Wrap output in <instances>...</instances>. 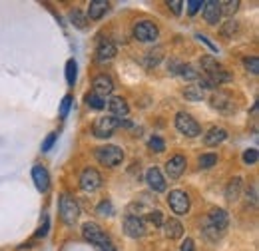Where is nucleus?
<instances>
[{
    "label": "nucleus",
    "instance_id": "9d476101",
    "mask_svg": "<svg viewBox=\"0 0 259 251\" xmlns=\"http://www.w3.org/2000/svg\"><path fill=\"white\" fill-rule=\"evenodd\" d=\"M80 186H82V189L92 193V191L100 189V186H102V176L98 174V170H94V168H86L82 172V176H80Z\"/></svg>",
    "mask_w": 259,
    "mask_h": 251
},
{
    "label": "nucleus",
    "instance_id": "c756f323",
    "mask_svg": "<svg viewBox=\"0 0 259 251\" xmlns=\"http://www.w3.org/2000/svg\"><path fill=\"white\" fill-rule=\"evenodd\" d=\"M243 66L249 70V74H253V76H257L259 74V58H255V56L245 58V60H243Z\"/></svg>",
    "mask_w": 259,
    "mask_h": 251
},
{
    "label": "nucleus",
    "instance_id": "dca6fc26",
    "mask_svg": "<svg viewBox=\"0 0 259 251\" xmlns=\"http://www.w3.org/2000/svg\"><path fill=\"white\" fill-rule=\"evenodd\" d=\"M146 182H148V186L154 189V191H165V180H163L160 168H156V165L148 170V174H146Z\"/></svg>",
    "mask_w": 259,
    "mask_h": 251
},
{
    "label": "nucleus",
    "instance_id": "f3484780",
    "mask_svg": "<svg viewBox=\"0 0 259 251\" xmlns=\"http://www.w3.org/2000/svg\"><path fill=\"white\" fill-rule=\"evenodd\" d=\"M32 180L36 184V188L40 191H46L50 188V176H48V170L44 165H34L32 168Z\"/></svg>",
    "mask_w": 259,
    "mask_h": 251
},
{
    "label": "nucleus",
    "instance_id": "c03bdc74",
    "mask_svg": "<svg viewBox=\"0 0 259 251\" xmlns=\"http://www.w3.org/2000/svg\"><path fill=\"white\" fill-rule=\"evenodd\" d=\"M167 6L174 10V14H182V2H176V0H171V2H167Z\"/></svg>",
    "mask_w": 259,
    "mask_h": 251
},
{
    "label": "nucleus",
    "instance_id": "a19ab883",
    "mask_svg": "<svg viewBox=\"0 0 259 251\" xmlns=\"http://www.w3.org/2000/svg\"><path fill=\"white\" fill-rule=\"evenodd\" d=\"M54 142H56V134H50V136L46 138V142L42 144V152H48V150L54 146Z\"/></svg>",
    "mask_w": 259,
    "mask_h": 251
},
{
    "label": "nucleus",
    "instance_id": "7c9ffc66",
    "mask_svg": "<svg viewBox=\"0 0 259 251\" xmlns=\"http://www.w3.org/2000/svg\"><path fill=\"white\" fill-rule=\"evenodd\" d=\"M180 76H182V78H186V80H195V78H199V74L195 72V68L194 66H190V64H184V68H182Z\"/></svg>",
    "mask_w": 259,
    "mask_h": 251
},
{
    "label": "nucleus",
    "instance_id": "20e7f679",
    "mask_svg": "<svg viewBox=\"0 0 259 251\" xmlns=\"http://www.w3.org/2000/svg\"><path fill=\"white\" fill-rule=\"evenodd\" d=\"M176 128L180 134H184L186 138H197L201 134V128L195 122L194 116H190L188 112H180L176 116Z\"/></svg>",
    "mask_w": 259,
    "mask_h": 251
},
{
    "label": "nucleus",
    "instance_id": "c9c22d12",
    "mask_svg": "<svg viewBox=\"0 0 259 251\" xmlns=\"http://www.w3.org/2000/svg\"><path fill=\"white\" fill-rule=\"evenodd\" d=\"M150 148L154 150V152H158V154H162L163 150H165V144H163L162 138H158V136H154L152 140H150Z\"/></svg>",
    "mask_w": 259,
    "mask_h": 251
},
{
    "label": "nucleus",
    "instance_id": "39448f33",
    "mask_svg": "<svg viewBox=\"0 0 259 251\" xmlns=\"http://www.w3.org/2000/svg\"><path fill=\"white\" fill-rule=\"evenodd\" d=\"M134 36L140 40V42H156L158 36H160V30L156 26V22L152 20H140L136 26H134Z\"/></svg>",
    "mask_w": 259,
    "mask_h": 251
},
{
    "label": "nucleus",
    "instance_id": "37998d69",
    "mask_svg": "<svg viewBox=\"0 0 259 251\" xmlns=\"http://www.w3.org/2000/svg\"><path fill=\"white\" fill-rule=\"evenodd\" d=\"M195 38H197V40H201V42H203V44H205V46H209V48H211V50H213V52H218V46H215V44H213V42H211V40H209V38H205V36H201V34H197V36H195Z\"/></svg>",
    "mask_w": 259,
    "mask_h": 251
},
{
    "label": "nucleus",
    "instance_id": "58836bf2",
    "mask_svg": "<svg viewBox=\"0 0 259 251\" xmlns=\"http://www.w3.org/2000/svg\"><path fill=\"white\" fill-rule=\"evenodd\" d=\"M243 161L249 165V163H255L257 161V150L255 148H251V150H247L245 154H243Z\"/></svg>",
    "mask_w": 259,
    "mask_h": 251
},
{
    "label": "nucleus",
    "instance_id": "393cba45",
    "mask_svg": "<svg viewBox=\"0 0 259 251\" xmlns=\"http://www.w3.org/2000/svg\"><path fill=\"white\" fill-rule=\"evenodd\" d=\"M184 98L186 100H192V102H201L203 100V90H199L197 86H188L184 90Z\"/></svg>",
    "mask_w": 259,
    "mask_h": 251
},
{
    "label": "nucleus",
    "instance_id": "1a4fd4ad",
    "mask_svg": "<svg viewBox=\"0 0 259 251\" xmlns=\"http://www.w3.org/2000/svg\"><path fill=\"white\" fill-rule=\"evenodd\" d=\"M186 168H188V159H186V156H182V154L169 157V159L165 161V174H167L171 180L182 178V174L186 172Z\"/></svg>",
    "mask_w": 259,
    "mask_h": 251
},
{
    "label": "nucleus",
    "instance_id": "c85d7f7f",
    "mask_svg": "<svg viewBox=\"0 0 259 251\" xmlns=\"http://www.w3.org/2000/svg\"><path fill=\"white\" fill-rule=\"evenodd\" d=\"M86 104H88V106H92L94 110H102V108L106 106V104H104V98H100V96H96L94 92H92V94L86 96Z\"/></svg>",
    "mask_w": 259,
    "mask_h": 251
},
{
    "label": "nucleus",
    "instance_id": "a211bd4d",
    "mask_svg": "<svg viewBox=\"0 0 259 251\" xmlns=\"http://www.w3.org/2000/svg\"><path fill=\"white\" fill-rule=\"evenodd\" d=\"M108 108H110V112L114 114V118H116V120H118V118L128 116V112H130L128 102H126L124 98H120V96L112 98V100H110V104H108Z\"/></svg>",
    "mask_w": 259,
    "mask_h": 251
},
{
    "label": "nucleus",
    "instance_id": "cd10ccee",
    "mask_svg": "<svg viewBox=\"0 0 259 251\" xmlns=\"http://www.w3.org/2000/svg\"><path fill=\"white\" fill-rule=\"evenodd\" d=\"M203 235H205L207 239H211V241H218L220 235H222V231H218L213 225H209V223L205 221V223H203Z\"/></svg>",
    "mask_w": 259,
    "mask_h": 251
},
{
    "label": "nucleus",
    "instance_id": "a878e982",
    "mask_svg": "<svg viewBox=\"0 0 259 251\" xmlns=\"http://www.w3.org/2000/svg\"><path fill=\"white\" fill-rule=\"evenodd\" d=\"M146 218H148V221H150L154 227L163 225V214L160 212V210H150V212L146 214Z\"/></svg>",
    "mask_w": 259,
    "mask_h": 251
},
{
    "label": "nucleus",
    "instance_id": "4be33fe9",
    "mask_svg": "<svg viewBox=\"0 0 259 251\" xmlns=\"http://www.w3.org/2000/svg\"><path fill=\"white\" fill-rule=\"evenodd\" d=\"M241 189H243V180L241 178H233L229 184H227V189H226V199L227 201H237L239 199V193H241Z\"/></svg>",
    "mask_w": 259,
    "mask_h": 251
},
{
    "label": "nucleus",
    "instance_id": "412c9836",
    "mask_svg": "<svg viewBox=\"0 0 259 251\" xmlns=\"http://www.w3.org/2000/svg\"><path fill=\"white\" fill-rule=\"evenodd\" d=\"M226 138H227V132L224 128H211V130L205 134L203 144H205V146H218V144L226 142Z\"/></svg>",
    "mask_w": 259,
    "mask_h": 251
},
{
    "label": "nucleus",
    "instance_id": "f8f14e48",
    "mask_svg": "<svg viewBox=\"0 0 259 251\" xmlns=\"http://www.w3.org/2000/svg\"><path fill=\"white\" fill-rule=\"evenodd\" d=\"M124 231L128 233L130 237H144L146 235V223L140 216H126Z\"/></svg>",
    "mask_w": 259,
    "mask_h": 251
},
{
    "label": "nucleus",
    "instance_id": "4468645a",
    "mask_svg": "<svg viewBox=\"0 0 259 251\" xmlns=\"http://www.w3.org/2000/svg\"><path fill=\"white\" fill-rule=\"evenodd\" d=\"M203 18L209 22V24H218L222 20V6L220 2L215 0H209V2H203Z\"/></svg>",
    "mask_w": 259,
    "mask_h": 251
},
{
    "label": "nucleus",
    "instance_id": "2eb2a0df",
    "mask_svg": "<svg viewBox=\"0 0 259 251\" xmlns=\"http://www.w3.org/2000/svg\"><path fill=\"white\" fill-rule=\"evenodd\" d=\"M112 92H114V82H112L110 76L100 74V76L94 78V94L104 98V96H110Z\"/></svg>",
    "mask_w": 259,
    "mask_h": 251
},
{
    "label": "nucleus",
    "instance_id": "5701e85b",
    "mask_svg": "<svg viewBox=\"0 0 259 251\" xmlns=\"http://www.w3.org/2000/svg\"><path fill=\"white\" fill-rule=\"evenodd\" d=\"M116 46L112 44V42H100L98 44V50H96V56L100 60H112V58H116Z\"/></svg>",
    "mask_w": 259,
    "mask_h": 251
},
{
    "label": "nucleus",
    "instance_id": "bb28decb",
    "mask_svg": "<svg viewBox=\"0 0 259 251\" xmlns=\"http://www.w3.org/2000/svg\"><path fill=\"white\" fill-rule=\"evenodd\" d=\"M76 72H78V66L74 60H68L66 62V80H68V84H74L76 82Z\"/></svg>",
    "mask_w": 259,
    "mask_h": 251
},
{
    "label": "nucleus",
    "instance_id": "2f4dec72",
    "mask_svg": "<svg viewBox=\"0 0 259 251\" xmlns=\"http://www.w3.org/2000/svg\"><path fill=\"white\" fill-rule=\"evenodd\" d=\"M163 56V52H162V48H156L154 52H150L148 54V60H146V64L152 68V66H158L160 64V58Z\"/></svg>",
    "mask_w": 259,
    "mask_h": 251
},
{
    "label": "nucleus",
    "instance_id": "f704fd0d",
    "mask_svg": "<svg viewBox=\"0 0 259 251\" xmlns=\"http://www.w3.org/2000/svg\"><path fill=\"white\" fill-rule=\"evenodd\" d=\"M98 214H100V216H112V214H114V207H112V203H110L108 199L100 201V205H98Z\"/></svg>",
    "mask_w": 259,
    "mask_h": 251
},
{
    "label": "nucleus",
    "instance_id": "ddd939ff",
    "mask_svg": "<svg viewBox=\"0 0 259 251\" xmlns=\"http://www.w3.org/2000/svg\"><path fill=\"white\" fill-rule=\"evenodd\" d=\"M207 223L213 225L218 231H224L227 227V223H229V216L222 207H211L209 214H207Z\"/></svg>",
    "mask_w": 259,
    "mask_h": 251
},
{
    "label": "nucleus",
    "instance_id": "ea45409f",
    "mask_svg": "<svg viewBox=\"0 0 259 251\" xmlns=\"http://www.w3.org/2000/svg\"><path fill=\"white\" fill-rule=\"evenodd\" d=\"M70 106H72V98H70V96H66L64 100H62V108H60V116H62V118H66V114H68Z\"/></svg>",
    "mask_w": 259,
    "mask_h": 251
},
{
    "label": "nucleus",
    "instance_id": "9b49d317",
    "mask_svg": "<svg viewBox=\"0 0 259 251\" xmlns=\"http://www.w3.org/2000/svg\"><path fill=\"white\" fill-rule=\"evenodd\" d=\"M209 104L213 106V110H218L220 114H233L235 112V104H233V100L229 98L227 94L224 92H218V94H213L209 98Z\"/></svg>",
    "mask_w": 259,
    "mask_h": 251
},
{
    "label": "nucleus",
    "instance_id": "0eeeda50",
    "mask_svg": "<svg viewBox=\"0 0 259 251\" xmlns=\"http://www.w3.org/2000/svg\"><path fill=\"white\" fill-rule=\"evenodd\" d=\"M82 233H84V239L90 241V243H94V245H102V243L110 241L108 233H106L98 223H94V221H86V223L82 225Z\"/></svg>",
    "mask_w": 259,
    "mask_h": 251
},
{
    "label": "nucleus",
    "instance_id": "72a5a7b5",
    "mask_svg": "<svg viewBox=\"0 0 259 251\" xmlns=\"http://www.w3.org/2000/svg\"><path fill=\"white\" fill-rule=\"evenodd\" d=\"M72 22H74V26H78V28H86V24H88V20L82 16L80 10H74V12H72Z\"/></svg>",
    "mask_w": 259,
    "mask_h": 251
},
{
    "label": "nucleus",
    "instance_id": "aec40b11",
    "mask_svg": "<svg viewBox=\"0 0 259 251\" xmlns=\"http://www.w3.org/2000/svg\"><path fill=\"white\" fill-rule=\"evenodd\" d=\"M108 10H110V4H108L106 0H94V2H90V6H88V16H90L92 20H100L102 16H106Z\"/></svg>",
    "mask_w": 259,
    "mask_h": 251
},
{
    "label": "nucleus",
    "instance_id": "7ed1b4c3",
    "mask_svg": "<svg viewBox=\"0 0 259 251\" xmlns=\"http://www.w3.org/2000/svg\"><path fill=\"white\" fill-rule=\"evenodd\" d=\"M96 157H98V161H100L102 165H106V168H118V165L124 161V150L118 148V146L108 144V146L98 148Z\"/></svg>",
    "mask_w": 259,
    "mask_h": 251
},
{
    "label": "nucleus",
    "instance_id": "4c0bfd02",
    "mask_svg": "<svg viewBox=\"0 0 259 251\" xmlns=\"http://www.w3.org/2000/svg\"><path fill=\"white\" fill-rule=\"evenodd\" d=\"M182 68H184V62H180L178 58H169V62H167V70H169L171 74H180V72H182Z\"/></svg>",
    "mask_w": 259,
    "mask_h": 251
},
{
    "label": "nucleus",
    "instance_id": "f257e3e1",
    "mask_svg": "<svg viewBox=\"0 0 259 251\" xmlns=\"http://www.w3.org/2000/svg\"><path fill=\"white\" fill-rule=\"evenodd\" d=\"M201 70L205 72L203 76H205V78H209V80H211L215 86H218V84L231 82V78H233V76L227 72L226 68L218 62L215 58H211V56H201Z\"/></svg>",
    "mask_w": 259,
    "mask_h": 251
},
{
    "label": "nucleus",
    "instance_id": "b1692460",
    "mask_svg": "<svg viewBox=\"0 0 259 251\" xmlns=\"http://www.w3.org/2000/svg\"><path fill=\"white\" fill-rule=\"evenodd\" d=\"M197 163H199L201 170H209V168H213L218 163V154H201Z\"/></svg>",
    "mask_w": 259,
    "mask_h": 251
},
{
    "label": "nucleus",
    "instance_id": "de8ad7c7",
    "mask_svg": "<svg viewBox=\"0 0 259 251\" xmlns=\"http://www.w3.org/2000/svg\"><path fill=\"white\" fill-rule=\"evenodd\" d=\"M251 203L257 205V188L255 186H251Z\"/></svg>",
    "mask_w": 259,
    "mask_h": 251
},
{
    "label": "nucleus",
    "instance_id": "a18cd8bd",
    "mask_svg": "<svg viewBox=\"0 0 259 251\" xmlns=\"http://www.w3.org/2000/svg\"><path fill=\"white\" fill-rule=\"evenodd\" d=\"M98 251H118L114 245H112V241H106V243H102V245H96Z\"/></svg>",
    "mask_w": 259,
    "mask_h": 251
},
{
    "label": "nucleus",
    "instance_id": "f03ea898",
    "mask_svg": "<svg viewBox=\"0 0 259 251\" xmlns=\"http://www.w3.org/2000/svg\"><path fill=\"white\" fill-rule=\"evenodd\" d=\"M60 218L66 225H74L80 218V205H78V199L72 193H62L60 195Z\"/></svg>",
    "mask_w": 259,
    "mask_h": 251
},
{
    "label": "nucleus",
    "instance_id": "79ce46f5",
    "mask_svg": "<svg viewBox=\"0 0 259 251\" xmlns=\"http://www.w3.org/2000/svg\"><path fill=\"white\" fill-rule=\"evenodd\" d=\"M180 251H195V243H194V239H190V237H186V239H184V243H182V247H180Z\"/></svg>",
    "mask_w": 259,
    "mask_h": 251
},
{
    "label": "nucleus",
    "instance_id": "6e6552de",
    "mask_svg": "<svg viewBox=\"0 0 259 251\" xmlns=\"http://www.w3.org/2000/svg\"><path fill=\"white\" fill-rule=\"evenodd\" d=\"M118 126H120V122H118L114 116H104V118H98L96 122H94L92 132H94L96 138L106 140V138H110V136L114 134V130H116Z\"/></svg>",
    "mask_w": 259,
    "mask_h": 251
},
{
    "label": "nucleus",
    "instance_id": "423d86ee",
    "mask_svg": "<svg viewBox=\"0 0 259 251\" xmlns=\"http://www.w3.org/2000/svg\"><path fill=\"white\" fill-rule=\"evenodd\" d=\"M167 205L174 210V214L184 216L190 212V195L182 189H174L167 193Z\"/></svg>",
    "mask_w": 259,
    "mask_h": 251
},
{
    "label": "nucleus",
    "instance_id": "49530a36",
    "mask_svg": "<svg viewBox=\"0 0 259 251\" xmlns=\"http://www.w3.org/2000/svg\"><path fill=\"white\" fill-rule=\"evenodd\" d=\"M46 231H48V220H46V223H44V227H40V229L36 231V237H44Z\"/></svg>",
    "mask_w": 259,
    "mask_h": 251
},
{
    "label": "nucleus",
    "instance_id": "e433bc0d",
    "mask_svg": "<svg viewBox=\"0 0 259 251\" xmlns=\"http://www.w3.org/2000/svg\"><path fill=\"white\" fill-rule=\"evenodd\" d=\"M201 8H203V2H201V0H192V2H188V14H190V16H195Z\"/></svg>",
    "mask_w": 259,
    "mask_h": 251
},
{
    "label": "nucleus",
    "instance_id": "6ab92c4d",
    "mask_svg": "<svg viewBox=\"0 0 259 251\" xmlns=\"http://www.w3.org/2000/svg\"><path fill=\"white\" fill-rule=\"evenodd\" d=\"M163 233H165V237H169V239H180V237L184 235V225L178 220L163 221Z\"/></svg>",
    "mask_w": 259,
    "mask_h": 251
},
{
    "label": "nucleus",
    "instance_id": "473e14b6",
    "mask_svg": "<svg viewBox=\"0 0 259 251\" xmlns=\"http://www.w3.org/2000/svg\"><path fill=\"white\" fill-rule=\"evenodd\" d=\"M220 6H222V14L226 12V14H233V12H237V8H239V0H233V2H220Z\"/></svg>",
    "mask_w": 259,
    "mask_h": 251
}]
</instances>
